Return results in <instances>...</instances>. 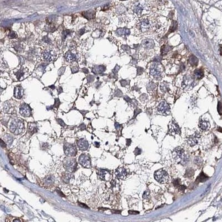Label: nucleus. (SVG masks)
<instances>
[{"mask_svg": "<svg viewBox=\"0 0 222 222\" xmlns=\"http://www.w3.org/2000/svg\"><path fill=\"white\" fill-rule=\"evenodd\" d=\"M199 127L202 130H207L209 127V123L207 121H201L199 123Z\"/></svg>", "mask_w": 222, "mask_h": 222, "instance_id": "obj_16", "label": "nucleus"}, {"mask_svg": "<svg viewBox=\"0 0 222 222\" xmlns=\"http://www.w3.org/2000/svg\"><path fill=\"white\" fill-rule=\"evenodd\" d=\"M154 178L155 180L159 183L164 184L168 182L169 177L166 171L163 169H160L155 172L154 173Z\"/></svg>", "mask_w": 222, "mask_h": 222, "instance_id": "obj_3", "label": "nucleus"}, {"mask_svg": "<svg viewBox=\"0 0 222 222\" xmlns=\"http://www.w3.org/2000/svg\"><path fill=\"white\" fill-rule=\"evenodd\" d=\"M70 179V175L69 174H66L63 176V180L66 183L68 182Z\"/></svg>", "mask_w": 222, "mask_h": 222, "instance_id": "obj_21", "label": "nucleus"}, {"mask_svg": "<svg viewBox=\"0 0 222 222\" xmlns=\"http://www.w3.org/2000/svg\"><path fill=\"white\" fill-rule=\"evenodd\" d=\"M79 205L81 206V207H82L83 208H88V207H87V205H86L84 204H83V203H79Z\"/></svg>", "mask_w": 222, "mask_h": 222, "instance_id": "obj_25", "label": "nucleus"}, {"mask_svg": "<svg viewBox=\"0 0 222 222\" xmlns=\"http://www.w3.org/2000/svg\"><path fill=\"white\" fill-rule=\"evenodd\" d=\"M172 130L173 131V132H174L176 134H179L180 132V130H179V128L178 127V125L177 124H172Z\"/></svg>", "mask_w": 222, "mask_h": 222, "instance_id": "obj_18", "label": "nucleus"}, {"mask_svg": "<svg viewBox=\"0 0 222 222\" xmlns=\"http://www.w3.org/2000/svg\"><path fill=\"white\" fill-rule=\"evenodd\" d=\"M20 113L25 117H29L31 114V109L29 105L24 104L20 108Z\"/></svg>", "mask_w": 222, "mask_h": 222, "instance_id": "obj_9", "label": "nucleus"}, {"mask_svg": "<svg viewBox=\"0 0 222 222\" xmlns=\"http://www.w3.org/2000/svg\"><path fill=\"white\" fill-rule=\"evenodd\" d=\"M29 129L31 130V132L35 133V132H36V130L37 129V128L36 127V126H35V125H34V126H33V124H32L31 125V126L29 128Z\"/></svg>", "mask_w": 222, "mask_h": 222, "instance_id": "obj_22", "label": "nucleus"}, {"mask_svg": "<svg viewBox=\"0 0 222 222\" xmlns=\"http://www.w3.org/2000/svg\"><path fill=\"white\" fill-rule=\"evenodd\" d=\"M76 162L74 159H68L65 161L64 165L65 168L69 172H73L76 168Z\"/></svg>", "mask_w": 222, "mask_h": 222, "instance_id": "obj_6", "label": "nucleus"}, {"mask_svg": "<svg viewBox=\"0 0 222 222\" xmlns=\"http://www.w3.org/2000/svg\"><path fill=\"white\" fill-rule=\"evenodd\" d=\"M24 129V124L21 120H14L11 123L10 126V130L15 134H19L23 132Z\"/></svg>", "mask_w": 222, "mask_h": 222, "instance_id": "obj_2", "label": "nucleus"}, {"mask_svg": "<svg viewBox=\"0 0 222 222\" xmlns=\"http://www.w3.org/2000/svg\"><path fill=\"white\" fill-rule=\"evenodd\" d=\"M97 175L98 177L103 180H109L111 178V174L108 171L102 169H98L97 170Z\"/></svg>", "mask_w": 222, "mask_h": 222, "instance_id": "obj_5", "label": "nucleus"}, {"mask_svg": "<svg viewBox=\"0 0 222 222\" xmlns=\"http://www.w3.org/2000/svg\"><path fill=\"white\" fill-rule=\"evenodd\" d=\"M203 74L201 71L197 70L195 71V76L198 79H201L203 77Z\"/></svg>", "mask_w": 222, "mask_h": 222, "instance_id": "obj_19", "label": "nucleus"}, {"mask_svg": "<svg viewBox=\"0 0 222 222\" xmlns=\"http://www.w3.org/2000/svg\"><path fill=\"white\" fill-rule=\"evenodd\" d=\"M151 73L153 76H154L156 78L159 77V76H160V73H159V71H158L156 68H153V69L151 71Z\"/></svg>", "mask_w": 222, "mask_h": 222, "instance_id": "obj_17", "label": "nucleus"}, {"mask_svg": "<svg viewBox=\"0 0 222 222\" xmlns=\"http://www.w3.org/2000/svg\"><path fill=\"white\" fill-rule=\"evenodd\" d=\"M134 11H135L136 12H137V13L140 14V12H141L142 10V6H140V5H137V6H136V7H135V8H134Z\"/></svg>", "mask_w": 222, "mask_h": 222, "instance_id": "obj_20", "label": "nucleus"}, {"mask_svg": "<svg viewBox=\"0 0 222 222\" xmlns=\"http://www.w3.org/2000/svg\"><path fill=\"white\" fill-rule=\"evenodd\" d=\"M80 164L86 168H89L90 166V159L88 155L85 154L81 155L79 158Z\"/></svg>", "mask_w": 222, "mask_h": 222, "instance_id": "obj_7", "label": "nucleus"}, {"mask_svg": "<svg viewBox=\"0 0 222 222\" xmlns=\"http://www.w3.org/2000/svg\"><path fill=\"white\" fill-rule=\"evenodd\" d=\"M148 195H149V192H148V191H146L145 193V194H144L143 197H144V196H145V195H146L147 197H148Z\"/></svg>", "mask_w": 222, "mask_h": 222, "instance_id": "obj_27", "label": "nucleus"}, {"mask_svg": "<svg viewBox=\"0 0 222 222\" xmlns=\"http://www.w3.org/2000/svg\"><path fill=\"white\" fill-rule=\"evenodd\" d=\"M53 182H54V179H53V177H48L47 179V181H46V182L47 183H52Z\"/></svg>", "mask_w": 222, "mask_h": 222, "instance_id": "obj_24", "label": "nucleus"}, {"mask_svg": "<svg viewBox=\"0 0 222 222\" xmlns=\"http://www.w3.org/2000/svg\"><path fill=\"white\" fill-rule=\"evenodd\" d=\"M142 43L144 47L146 48H151L154 46V42L151 40H145Z\"/></svg>", "mask_w": 222, "mask_h": 222, "instance_id": "obj_12", "label": "nucleus"}, {"mask_svg": "<svg viewBox=\"0 0 222 222\" xmlns=\"http://www.w3.org/2000/svg\"><path fill=\"white\" fill-rule=\"evenodd\" d=\"M218 108H219V110H218V112H219L220 114H221V113H220V111H221V110H220V108H221V104H220V102L219 103V106H218Z\"/></svg>", "mask_w": 222, "mask_h": 222, "instance_id": "obj_26", "label": "nucleus"}, {"mask_svg": "<svg viewBox=\"0 0 222 222\" xmlns=\"http://www.w3.org/2000/svg\"><path fill=\"white\" fill-rule=\"evenodd\" d=\"M190 59H191V61H190V63H191L192 64H195V63H197L198 60H197V59L196 58V57H193V58H190Z\"/></svg>", "mask_w": 222, "mask_h": 222, "instance_id": "obj_23", "label": "nucleus"}, {"mask_svg": "<svg viewBox=\"0 0 222 222\" xmlns=\"http://www.w3.org/2000/svg\"><path fill=\"white\" fill-rule=\"evenodd\" d=\"M208 178L209 177L207 175H205L203 172H202L197 178V181H198V182H204L205 180H207Z\"/></svg>", "mask_w": 222, "mask_h": 222, "instance_id": "obj_15", "label": "nucleus"}, {"mask_svg": "<svg viewBox=\"0 0 222 222\" xmlns=\"http://www.w3.org/2000/svg\"><path fill=\"white\" fill-rule=\"evenodd\" d=\"M77 145L79 146V148L82 150V151H85L88 149L89 145L88 142L84 139H81L77 142Z\"/></svg>", "mask_w": 222, "mask_h": 222, "instance_id": "obj_10", "label": "nucleus"}, {"mask_svg": "<svg viewBox=\"0 0 222 222\" xmlns=\"http://www.w3.org/2000/svg\"><path fill=\"white\" fill-rule=\"evenodd\" d=\"M115 176H117V177L120 178V179H124L127 177L128 173H127V171L124 168H119L116 171H115Z\"/></svg>", "mask_w": 222, "mask_h": 222, "instance_id": "obj_8", "label": "nucleus"}, {"mask_svg": "<svg viewBox=\"0 0 222 222\" xmlns=\"http://www.w3.org/2000/svg\"><path fill=\"white\" fill-rule=\"evenodd\" d=\"M158 111L161 112H166L169 111V106L165 102H162L158 106Z\"/></svg>", "mask_w": 222, "mask_h": 222, "instance_id": "obj_13", "label": "nucleus"}, {"mask_svg": "<svg viewBox=\"0 0 222 222\" xmlns=\"http://www.w3.org/2000/svg\"><path fill=\"white\" fill-rule=\"evenodd\" d=\"M15 97L16 98H21L23 96V89L22 88L17 87L15 90Z\"/></svg>", "mask_w": 222, "mask_h": 222, "instance_id": "obj_14", "label": "nucleus"}, {"mask_svg": "<svg viewBox=\"0 0 222 222\" xmlns=\"http://www.w3.org/2000/svg\"><path fill=\"white\" fill-rule=\"evenodd\" d=\"M65 154L68 156H74L77 153V149L75 146L71 144L66 143L64 145Z\"/></svg>", "mask_w": 222, "mask_h": 222, "instance_id": "obj_4", "label": "nucleus"}, {"mask_svg": "<svg viewBox=\"0 0 222 222\" xmlns=\"http://www.w3.org/2000/svg\"><path fill=\"white\" fill-rule=\"evenodd\" d=\"M200 137V136L198 134H196L194 136L190 137L188 139V143L190 146H194L198 143V140Z\"/></svg>", "mask_w": 222, "mask_h": 222, "instance_id": "obj_11", "label": "nucleus"}, {"mask_svg": "<svg viewBox=\"0 0 222 222\" xmlns=\"http://www.w3.org/2000/svg\"><path fill=\"white\" fill-rule=\"evenodd\" d=\"M173 157L175 161L182 165H186L189 162V156L180 147L175 149L173 152Z\"/></svg>", "mask_w": 222, "mask_h": 222, "instance_id": "obj_1", "label": "nucleus"}]
</instances>
